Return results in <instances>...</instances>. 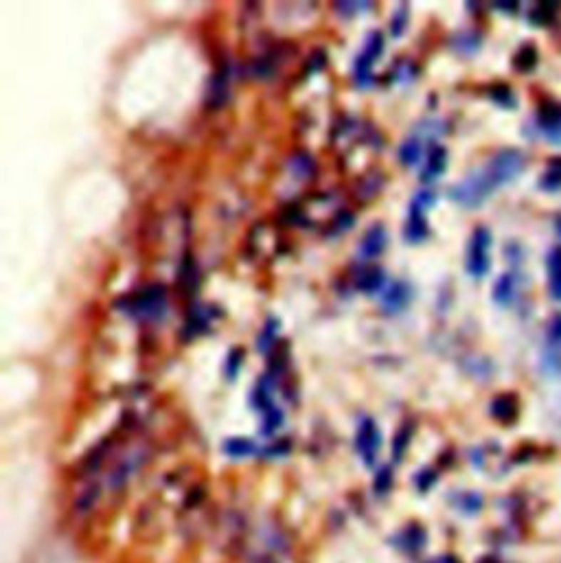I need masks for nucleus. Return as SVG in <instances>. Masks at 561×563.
Segmentation results:
<instances>
[{"label": "nucleus", "mask_w": 561, "mask_h": 563, "mask_svg": "<svg viewBox=\"0 0 561 563\" xmlns=\"http://www.w3.org/2000/svg\"><path fill=\"white\" fill-rule=\"evenodd\" d=\"M495 189V182L491 180L489 171L476 169L474 173H469L463 182H458L456 187L450 189L452 200H456L463 206H478L480 202H485L489 197V193Z\"/></svg>", "instance_id": "1"}, {"label": "nucleus", "mask_w": 561, "mask_h": 563, "mask_svg": "<svg viewBox=\"0 0 561 563\" xmlns=\"http://www.w3.org/2000/svg\"><path fill=\"white\" fill-rule=\"evenodd\" d=\"M522 165H524V160H522V154L520 152H515V150H502L485 167H487L489 175L493 177L495 187H500V185L513 180V177L522 171Z\"/></svg>", "instance_id": "2"}, {"label": "nucleus", "mask_w": 561, "mask_h": 563, "mask_svg": "<svg viewBox=\"0 0 561 563\" xmlns=\"http://www.w3.org/2000/svg\"><path fill=\"white\" fill-rule=\"evenodd\" d=\"M489 246L491 237L487 228H478L469 242L467 250V272L471 277H483L489 270Z\"/></svg>", "instance_id": "3"}, {"label": "nucleus", "mask_w": 561, "mask_h": 563, "mask_svg": "<svg viewBox=\"0 0 561 563\" xmlns=\"http://www.w3.org/2000/svg\"><path fill=\"white\" fill-rule=\"evenodd\" d=\"M167 307V296H165V287L163 285H152L143 289L136 301H132V311L134 316H140V318H158L163 316Z\"/></svg>", "instance_id": "4"}, {"label": "nucleus", "mask_w": 561, "mask_h": 563, "mask_svg": "<svg viewBox=\"0 0 561 563\" xmlns=\"http://www.w3.org/2000/svg\"><path fill=\"white\" fill-rule=\"evenodd\" d=\"M381 48H384V38H381L379 31H375V33L369 38L364 51L360 53V57L356 59V81H358L360 86H366V83L371 81V68H373V64L377 62V57H379Z\"/></svg>", "instance_id": "5"}, {"label": "nucleus", "mask_w": 561, "mask_h": 563, "mask_svg": "<svg viewBox=\"0 0 561 563\" xmlns=\"http://www.w3.org/2000/svg\"><path fill=\"white\" fill-rule=\"evenodd\" d=\"M410 296H412V291H410L408 283H403V281L388 283L386 289H384V294H381V309H386L391 314L401 311V309L408 307Z\"/></svg>", "instance_id": "6"}, {"label": "nucleus", "mask_w": 561, "mask_h": 563, "mask_svg": "<svg viewBox=\"0 0 561 563\" xmlns=\"http://www.w3.org/2000/svg\"><path fill=\"white\" fill-rule=\"evenodd\" d=\"M358 450L366 463H373V458L379 450V432L371 419H366L358 430Z\"/></svg>", "instance_id": "7"}, {"label": "nucleus", "mask_w": 561, "mask_h": 563, "mask_svg": "<svg viewBox=\"0 0 561 563\" xmlns=\"http://www.w3.org/2000/svg\"><path fill=\"white\" fill-rule=\"evenodd\" d=\"M426 209L419 206L417 202L410 204V215H408V224H406V239L408 242H421L423 237L428 234V224H426Z\"/></svg>", "instance_id": "8"}, {"label": "nucleus", "mask_w": 561, "mask_h": 563, "mask_svg": "<svg viewBox=\"0 0 561 563\" xmlns=\"http://www.w3.org/2000/svg\"><path fill=\"white\" fill-rule=\"evenodd\" d=\"M384 246H386V232H384V228L377 224V226H373L362 237V242H360V254L364 259H373V257L381 254Z\"/></svg>", "instance_id": "9"}, {"label": "nucleus", "mask_w": 561, "mask_h": 563, "mask_svg": "<svg viewBox=\"0 0 561 563\" xmlns=\"http://www.w3.org/2000/svg\"><path fill=\"white\" fill-rule=\"evenodd\" d=\"M446 162H448V154H446V150H443V147H434V150L430 152V156H428V162H426V167H423V182H432V180H436V177L443 173V169H446Z\"/></svg>", "instance_id": "10"}, {"label": "nucleus", "mask_w": 561, "mask_h": 563, "mask_svg": "<svg viewBox=\"0 0 561 563\" xmlns=\"http://www.w3.org/2000/svg\"><path fill=\"white\" fill-rule=\"evenodd\" d=\"M548 287L555 299H561V248L548 254Z\"/></svg>", "instance_id": "11"}, {"label": "nucleus", "mask_w": 561, "mask_h": 563, "mask_svg": "<svg viewBox=\"0 0 561 563\" xmlns=\"http://www.w3.org/2000/svg\"><path fill=\"white\" fill-rule=\"evenodd\" d=\"M384 283H386V277H384V272L375 268V265H369V268L358 277V287L364 291H377Z\"/></svg>", "instance_id": "12"}, {"label": "nucleus", "mask_w": 561, "mask_h": 563, "mask_svg": "<svg viewBox=\"0 0 561 563\" xmlns=\"http://www.w3.org/2000/svg\"><path fill=\"white\" fill-rule=\"evenodd\" d=\"M423 152V145L419 138H408L401 147H399V160L403 165H417Z\"/></svg>", "instance_id": "13"}, {"label": "nucleus", "mask_w": 561, "mask_h": 563, "mask_svg": "<svg viewBox=\"0 0 561 563\" xmlns=\"http://www.w3.org/2000/svg\"><path fill=\"white\" fill-rule=\"evenodd\" d=\"M493 296H495V301L502 303V305H507L513 299V279L509 274L498 279V283L493 287Z\"/></svg>", "instance_id": "14"}, {"label": "nucleus", "mask_w": 561, "mask_h": 563, "mask_svg": "<svg viewBox=\"0 0 561 563\" xmlns=\"http://www.w3.org/2000/svg\"><path fill=\"white\" fill-rule=\"evenodd\" d=\"M277 320L272 318V320H268V324H265V329L261 331V338H259V342H257V346H259V351H268L270 346H272V342L277 340Z\"/></svg>", "instance_id": "15"}, {"label": "nucleus", "mask_w": 561, "mask_h": 563, "mask_svg": "<svg viewBox=\"0 0 561 563\" xmlns=\"http://www.w3.org/2000/svg\"><path fill=\"white\" fill-rule=\"evenodd\" d=\"M226 88H228V83H226V75H224V71H220V73L215 75L213 83H211V97H213V103H215V105H220V103L224 101V97H226Z\"/></svg>", "instance_id": "16"}, {"label": "nucleus", "mask_w": 561, "mask_h": 563, "mask_svg": "<svg viewBox=\"0 0 561 563\" xmlns=\"http://www.w3.org/2000/svg\"><path fill=\"white\" fill-rule=\"evenodd\" d=\"M230 456H246L250 454L254 448H252V443L250 440H244V438H232L226 443V448H224Z\"/></svg>", "instance_id": "17"}, {"label": "nucleus", "mask_w": 561, "mask_h": 563, "mask_svg": "<svg viewBox=\"0 0 561 563\" xmlns=\"http://www.w3.org/2000/svg\"><path fill=\"white\" fill-rule=\"evenodd\" d=\"M513 412H515V406H513V401L509 397H502V399H498L493 403V414H495V417L507 419V417H511Z\"/></svg>", "instance_id": "18"}, {"label": "nucleus", "mask_w": 561, "mask_h": 563, "mask_svg": "<svg viewBox=\"0 0 561 563\" xmlns=\"http://www.w3.org/2000/svg\"><path fill=\"white\" fill-rule=\"evenodd\" d=\"M403 26H406V9H403V7H399V9H397V14H395V18H393V24H391V31H393V36H399Z\"/></svg>", "instance_id": "19"}, {"label": "nucleus", "mask_w": 561, "mask_h": 563, "mask_svg": "<svg viewBox=\"0 0 561 563\" xmlns=\"http://www.w3.org/2000/svg\"><path fill=\"white\" fill-rule=\"evenodd\" d=\"M535 48H524L520 55H518V64L522 66V68H528L530 64H535Z\"/></svg>", "instance_id": "20"}, {"label": "nucleus", "mask_w": 561, "mask_h": 563, "mask_svg": "<svg viewBox=\"0 0 561 563\" xmlns=\"http://www.w3.org/2000/svg\"><path fill=\"white\" fill-rule=\"evenodd\" d=\"M240 360H242V353H240V351H232L230 360H228V364H226V368L230 371V377H235V373H237V368H240Z\"/></svg>", "instance_id": "21"}, {"label": "nucleus", "mask_w": 561, "mask_h": 563, "mask_svg": "<svg viewBox=\"0 0 561 563\" xmlns=\"http://www.w3.org/2000/svg\"><path fill=\"white\" fill-rule=\"evenodd\" d=\"M548 334H550V338H552L555 342H561V316H557V318L550 322Z\"/></svg>", "instance_id": "22"}, {"label": "nucleus", "mask_w": 561, "mask_h": 563, "mask_svg": "<svg viewBox=\"0 0 561 563\" xmlns=\"http://www.w3.org/2000/svg\"><path fill=\"white\" fill-rule=\"evenodd\" d=\"M408 436H410V430H401L399 432V436H397V440H395V456H399L401 454V445L406 448V443H408Z\"/></svg>", "instance_id": "23"}, {"label": "nucleus", "mask_w": 561, "mask_h": 563, "mask_svg": "<svg viewBox=\"0 0 561 563\" xmlns=\"http://www.w3.org/2000/svg\"><path fill=\"white\" fill-rule=\"evenodd\" d=\"M557 228H559V234H561V217L557 219Z\"/></svg>", "instance_id": "24"}]
</instances>
